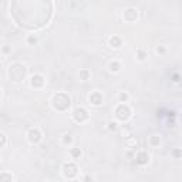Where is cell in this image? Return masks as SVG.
<instances>
[{"label":"cell","instance_id":"9a60e30c","mask_svg":"<svg viewBox=\"0 0 182 182\" xmlns=\"http://www.w3.org/2000/svg\"><path fill=\"white\" fill-rule=\"evenodd\" d=\"M70 154H71V157H73V158H80L81 157V149L80 148H73L70 151Z\"/></svg>","mask_w":182,"mask_h":182},{"label":"cell","instance_id":"4fadbf2b","mask_svg":"<svg viewBox=\"0 0 182 182\" xmlns=\"http://www.w3.org/2000/svg\"><path fill=\"white\" fill-rule=\"evenodd\" d=\"M149 144L152 145V147H157V145H159V142H161V139H159V137H157V135H152L151 138H149Z\"/></svg>","mask_w":182,"mask_h":182},{"label":"cell","instance_id":"603a6c76","mask_svg":"<svg viewBox=\"0 0 182 182\" xmlns=\"http://www.w3.org/2000/svg\"><path fill=\"white\" fill-rule=\"evenodd\" d=\"M174 81H175V83H178V81H179V75L178 74L174 75Z\"/></svg>","mask_w":182,"mask_h":182},{"label":"cell","instance_id":"8992f818","mask_svg":"<svg viewBox=\"0 0 182 182\" xmlns=\"http://www.w3.org/2000/svg\"><path fill=\"white\" fill-rule=\"evenodd\" d=\"M63 174L67 178H74L77 175V167H75L74 164H65L64 167H63Z\"/></svg>","mask_w":182,"mask_h":182},{"label":"cell","instance_id":"5bb4252c","mask_svg":"<svg viewBox=\"0 0 182 182\" xmlns=\"http://www.w3.org/2000/svg\"><path fill=\"white\" fill-rule=\"evenodd\" d=\"M147 56H148V54L145 53V50H142V49H139V50H138V54H137V57H138L139 61H144V60L147 59Z\"/></svg>","mask_w":182,"mask_h":182},{"label":"cell","instance_id":"7402d4cb","mask_svg":"<svg viewBox=\"0 0 182 182\" xmlns=\"http://www.w3.org/2000/svg\"><path fill=\"white\" fill-rule=\"evenodd\" d=\"M157 53H159V54H164V53H165V47H164V46H158L157 47Z\"/></svg>","mask_w":182,"mask_h":182},{"label":"cell","instance_id":"6da1fadb","mask_svg":"<svg viewBox=\"0 0 182 182\" xmlns=\"http://www.w3.org/2000/svg\"><path fill=\"white\" fill-rule=\"evenodd\" d=\"M9 75H10V80L12 81L20 83V81H23V78L26 75V67L22 65L20 63H14L13 65H10Z\"/></svg>","mask_w":182,"mask_h":182},{"label":"cell","instance_id":"d6986e66","mask_svg":"<svg viewBox=\"0 0 182 182\" xmlns=\"http://www.w3.org/2000/svg\"><path fill=\"white\" fill-rule=\"evenodd\" d=\"M27 43L29 44H36V43H37V39L34 37V36H29V37H27Z\"/></svg>","mask_w":182,"mask_h":182},{"label":"cell","instance_id":"ac0fdd59","mask_svg":"<svg viewBox=\"0 0 182 182\" xmlns=\"http://www.w3.org/2000/svg\"><path fill=\"white\" fill-rule=\"evenodd\" d=\"M118 98H120V101L121 102H125V101H128V98H130V96L127 93H121L120 96H118Z\"/></svg>","mask_w":182,"mask_h":182},{"label":"cell","instance_id":"30bf717a","mask_svg":"<svg viewBox=\"0 0 182 182\" xmlns=\"http://www.w3.org/2000/svg\"><path fill=\"white\" fill-rule=\"evenodd\" d=\"M135 159H137V164H139V165H145V164H148V161H149V155L145 151H141V152L137 154Z\"/></svg>","mask_w":182,"mask_h":182},{"label":"cell","instance_id":"3957f363","mask_svg":"<svg viewBox=\"0 0 182 182\" xmlns=\"http://www.w3.org/2000/svg\"><path fill=\"white\" fill-rule=\"evenodd\" d=\"M73 118H74L75 122L81 124V122H86V121L90 118V115L84 108H75L74 111H73Z\"/></svg>","mask_w":182,"mask_h":182},{"label":"cell","instance_id":"8fae6325","mask_svg":"<svg viewBox=\"0 0 182 182\" xmlns=\"http://www.w3.org/2000/svg\"><path fill=\"white\" fill-rule=\"evenodd\" d=\"M121 44H122V40H121L118 36H112V37L110 39V46H111L112 49H120Z\"/></svg>","mask_w":182,"mask_h":182},{"label":"cell","instance_id":"ba28073f","mask_svg":"<svg viewBox=\"0 0 182 182\" xmlns=\"http://www.w3.org/2000/svg\"><path fill=\"white\" fill-rule=\"evenodd\" d=\"M124 19L130 23L135 22V20L138 19V12H137L135 9H127L125 13H124Z\"/></svg>","mask_w":182,"mask_h":182},{"label":"cell","instance_id":"5b68a950","mask_svg":"<svg viewBox=\"0 0 182 182\" xmlns=\"http://www.w3.org/2000/svg\"><path fill=\"white\" fill-rule=\"evenodd\" d=\"M41 137H43V135H41V133H40L39 128H30L29 133H27V138H29V141H30L31 144H37V142H40Z\"/></svg>","mask_w":182,"mask_h":182},{"label":"cell","instance_id":"2e32d148","mask_svg":"<svg viewBox=\"0 0 182 182\" xmlns=\"http://www.w3.org/2000/svg\"><path fill=\"white\" fill-rule=\"evenodd\" d=\"M80 77L83 78V80H88V78H90V71L88 70H81L80 71Z\"/></svg>","mask_w":182,"mask_h":182},{"label":"cell","instance_id":"ffe728a7","mask_svg":"<svg viewBox=\"0 0 182 182\" xmlns=\"http://www.w3.org/2000/svg\"><path fill=\"white\" fill-rule=\"evenodd\" d=\"M4 144H6V137H4V134L0 133V147H3Z\"/></svg>","mask_w":182,"mask_h":182},{"label":"cell","instance_id":"7c38bea8","mask_svg":"<svg viewBox=\"0 0 182 182\" xmlns=\"http://www.w3.org/2000/svg\"><path fill=\"white\" fill-rule=\"evenodd\" d=\"M108 68H110V71L111 73H118L121 68V64L118 61H111L110 64H108Z\"/></svg>","mask_w":182,"mask_h":182},{"label":"cell","instance_id":"cb8c5ba5","mask_svg":"<svg viewBox=\"0 0 182 182\" xmlns=\"http://www.w3.org/2000/svg\"><path fill=\"white\" fill-rule=\"evenodd\" d=\"M174 154H175V157H179V149H176V151L174 152Z\"/></svg>","mask_w":182,"mask_h":182},{"label":"cell","instance_id":"277c9868","mask_svg":"<svg viewBox=\"0 0 182 182\" xmlns=\"http://www.w3.org/2000/svg\"><path fill=\"white\" fill-rule=\"evenodd\" d=\"M61 96L63 93L57 94V96H54V98H53V105H54V108L56 110H60V105L64 104V107H70V97L68 96H64V100H61Z\"/></svg>","mask_w":182,"mask_h":182},{"label":"cell","instance_id":"44dd1931","mask_svg":"<svg viewBox=\"0 0 182 182\" xmlns=\"http://www.w3.org/2000/svg\"><path fill=\"white\" fill-rule=\"evenodd\" d=\"M70 142H71V137L64 135V138H63V144H70Z\"/></svg>","mask_w":182,"mask_h":182},{"label":"cell","instance_id":"9c48e42d","mask_svg":"<svg viewBox=\"0 0 182 182\" xmlns=\"http://www.w3.org/2000/svg\"><path fill=\"white\" fill-rule=\"evenodd\" d=\"M44 86V77L41 74H34L31 77V87L34 88H40V87Z\"/></svg>","mask_w":182,"mask_h":182},{"label":"cell","instance_id":"e0dca14e","mask_svg":"<svg viewBox=\"0 0 182 182\" xmlns=\"http://www.w3.org/2000/svg\"><path fill=\"white\" fill-rule=\"evenodd\" d=\"M108 130L111 131H117V122H115V121H110V122H108Z\"/></svg>","mask_w":182,"mask_h":182},{"label":"cell","instance_id":"52a82bcc","mask_svg":"<svg viewBox=\"0 0 182 182\" xmlns=\"http://www.w3.org/2000/svg\"><path fill=\"white\" fill-rule=\"evenodd\" d=\"M90 104L93 105H101L102 104V94L100 91H94V93L90 94Z\"/></svg>","mask_w":182,"mask_h":182},{"label":"cell","instance_id":"7a4b0ae2","mask_svg":"<svg viewBox=\"0 0 182 182\" xmlns=\"http://www.w3.org/2000/svg\"><path fill=\"white\" fill-rule=\"evenodd\" d=\"M115 117H117L118 121H127L128 118L131 117V110L128 105H125L122 102V104H120L117 108H115Z\"/></svg>","mask_w":182,"mask_h":182}]
</instances>
